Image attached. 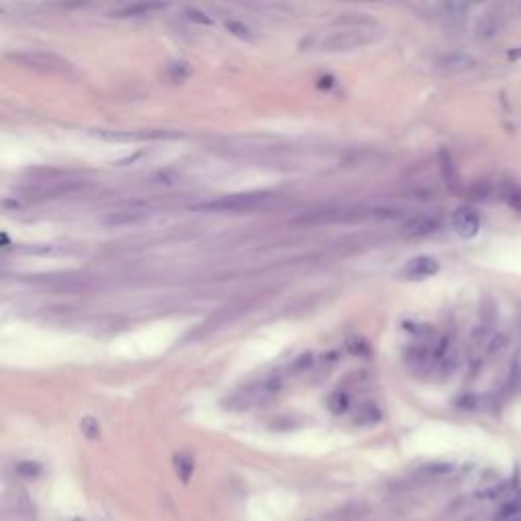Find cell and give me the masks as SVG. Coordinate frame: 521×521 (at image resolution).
I'll list each match as a JSON object with an SVG mask.
<instances>
[{"mask_svg":"<svg viewBox=\"0 0 521 521\" xmlns=\"http://www.w3.org/2000/svg\"><path fill=\"white\" fill-rule=\"evenodd\" d=\"M377 33L373 29H364L361 24L348 27V29H340L334 33H328L320 39H312L310 45L316 47L317 51L324 53H340V51H357L375 43Z\"/></svg>","mask_w":521,"mask_h":521,"instance_id":"obj_1","label":"cell"},{"mask_svg":"<svg viewBox=\"0 0 521 521\" xmlns=\"http://www.w3.org/2000/svg\"><path fill=\"white\" fill-rule=\"evenodd\" d=\"M275 200L271 192H245V194H230L220 196L216 200H208L192 206L194 212H216V214H234V212H250L257 208L267 206Z\"/></svg>","mask_w":521,"mask_h":521,"instance_id":"obj_2","label":"cell"},{"mask_svg":"<svg viewBox=\"0 0 521 521\" xmlns=\"http://www.w3.org/2000/svg\"><path fill=\"white\" fill-rule=\"evenodd\" d=\"M8 59L33 71L41 73H73L76 68L66 57L49 51H19V53H8Z\"/></svg>","mask_w":521,"mask_h":521,"instance_id":"obj_3","label":"cell"},{"mask_svg":"<svg viewBox=\"0 0 521 521\" xmlns=\"http://www.w3.org/2000/svg\"><path fill=\"white\" fill-rule=\"evenodd\" d=\"M149 216H151V210H149V206L147 204H131L129 208H118V210H113V212L104 214V216L100 218V222L106 228L136 227V224H143Z\"/></svg>","mask_w":521,"mask_h":521,"instance_id":"obj_4","label":"cell"},{"mask_svg":"<svg viewBox=\"0 0 521 521\" xmlns=\"http://www.w3.org/2000/svg\"><path fill=\"white\" fill-rule=\"evenodd\" d=\"M452 222L454 232L460 236V238H475L476 234L480 232V216L476 212L475 208L471 206H460L452 212Z\"/></svg>","mask_w":521,"mask_h":521,"instance_id":"obj_5","label":"cell"},{"mask_svg":"<svg viewBox=\"0 0 521 521\" xmlns=\"http://www.w3.org/2000/svg\"><path fill=\"white\" fill-rule=\"evenodd\" d=\"M440 271V261L430 255H417L413 259H409L408 263L401 269V277L409 279V281H424L430 279L436 273Z\"/></svg>","mask_w":521,"mask_h":521,"instance_id":"obj_6","label":"cell"},{"mask_svg":"<svg viewBox=\"0 0 521 521\" xmlns=\"http://www.w3.org/2000/svg\"><path fill=\"white\" fill-rule=\"evenodd\" d=\"M440 228H442V218L438 214H420L406 222L404 234L408 238H426L436 234Z\"/></svg>","mask_w":521,"mask_h":521,"instance_id":"obj_7","label":"cell"},{"mask_svg":"<svg viewBox=\"0 0 521 521\" xmlns=\"http://www.w3.org/2000/svg\"><path fill=\"white\" fill-rule=\"evenodd\" d=\"M436 68L440 71H448V73H460V71H469L476 66V62L466 55V53H444L440 57H436Z\"/></svg>","mask_w":521,"mask_h":521,"instance_id":"obj_8","label":"cell"},{"mask_svg":"<svg viewBox=\"0 0 521 521\" xmlns=\"http://www.w3.org/2000/svg\"><path fill=\"white\" fill-rule=\"evenodd\" d=\"M476 344H480L483 346V350L489 355V357H499V355H503L505 350H507V346H509V338L505 336V334H501V332H480V338Z\"/></svg>","mask_w":521,"mask_h":521,"instance_id":"obj_9","label":"cell"},{"mask_svg":"<svg viewBox=\"0 0 521 521\" xmlns=\"http://www.w3.org/2000/svg\"><path fill=\"white\" fill-rule=\"evenodd\" d=\"M165 4H159V2H141V4H129V6H122L118 10H114L113 17L116 19H136V17H149L151 13L155 10H163Z\"/></svg>","mask_w":521,"mask_h":521,"instance_id":"obj_10","label":"cell"},{"mask_svg":"<svg viewBox=\"0 0 521 521\" xmlns=\"http://www.w3.org/2000/svg\"><path fill=\"white\" fill-rule=\"evenodd\" d=\"M381 417H383V411L377 404H363L361 408L355 411L352 422L357 426H375V424L381 422Z\"/></svg>","mask_w":521,"mask_h":521,"instance_id":"obj_11","label":"cell"},{"mask_svg":"<svg viewBox=\"0 0 521 521\" xmlns=\"http://www.w3.org/2000/svg\"><path fill=\"white\" fill-rule=\"evenodd\" d=\"M440 169H442V176H444V182L446 185L452 190V192H458L460 187V182H458V173H456V165H454L452 157L446 149L440 151Z\"/></svg>","mask_w":521,"mask_h":521,"instance_id":"obj_12","label":"cell"},{"mask_svg":"<svg viewBox=\"0 0 521 521\" xmlns=\"http://www.w3.org/2000/svg\"><path fill=\"white\" fill-rule=\"evenodd\" d=\"M501 17L499 15H487L478 21V27H476V37L478 39H493L495 35H499L501 31Z\"/></svg>","mask_w":521,"mask_h":521,"instance_id":"obj_13","label":"cell"},{"mask_svg":"<svg viewBox=\"0 0 521 521\" xmlns=\"http://www.w3.org/2000/svg\"><path fill=\"white\" fill-rule=\"evenodd\" d=\"M521 520V493L513 495L509 501L501 505L497 521H520Z\"/></svg>","mask_w":521,"mask_h":521,"instance_id":"obj_14","label":"cell"},{"mask_svg":"<svg viewBox=\"0 0 521 521\" xmlns=\"http://www.w3.org/2000/svg\"><path fill=\"white\" fill-rule=\"evenodd\" d=\"M192 76V68L187 62L183 59H178V62H171L167 69H165V78L171 82V84H182L187 78Z\"/></svg>","mask_w":521,"mask_h":521,"instance_id":"obj_15","label":"cell"},{"mask_svg":"<svg viewBox=\"0 0 521 521\" xmlns=\"http://www.w3.org/2000/svg\"><path fill=\"white\" fill-rule=\"evenodd\" d=\"M501 198L505 204L513 208L515 212H521V185L515 182H507L501 185Z\"/></svg>","mask_w":521,"mask_h":521,"instance_id":"obj_16","label":"cell"},{"mask_svg":"<svg viewBox=\"0 0 521 521\" xmlns=\"http://www.w3.org/2000/svg\"><path fill=\"white\" fill-rule=\"evenodd\" d=\"M456 369H458V352L456 350H450V352H446L438 363L434 364V371L438 373V375H442L444 379L446 377H450L456 373Z\"/></svg>","mask_w":521,"mask_h":521,"instance_id":"obj_17","label":"cell"},{"mask_svg":"<svg viewBox=\"0 0 521 521\" xmlns=\"http://www.w3.org/2000/svg\"><path fill=\"white\" fill-rule=\"evenodd\" d=\"M348 408H350V395H348L346 391L338 389V391L330 393V397H328V409H330L332 413H336V415L346 413Z\"/></svg>","mask_w":521,"mask_h":521,"instance_id":"obj_18","label":"cell"},{"mask_svg":"<svg viewBox=\"0 0 521 521\" xmlns=\"http://www.w3.org/2000/svg\"><path fill=\"white\" fill-rule=\"evenodd\" d=\"M176 471H178V475H180L183 483L190 480V476L194 473V460H192L190 454H178L176 456Z\"/></svg>","mask_w":521,"mask_h":521,"instance_id":"obj_19","label":"cell"},{"mask_svg":"<svg viewBox=\"0 0 521 521\" xmlns=\"http://www.w3.org/2000/svg\"><path fill=\"white\" fill-rule=\"evenodd\" d=\"M314 363H316V357L312 352H304V355L295 357L290 369H292V373H308L314 366Z\"/></svg>","mask_w":521,"mask_h":521,"instance_id":"obj_20","label":"cell"},{"mask_svg":"<svg viewBox=\"0 0 521 521\" xmlns=\"http://www.w3.org/2000/svg\"><path fill=\"white\" fill-rule=\"evenodd\" d=\"M227 29L228 33H232L234 37H238V39H252L255 37V33H252V29H250L249 24L241 23V21H227Z\"/></svg>","mask_w":521,"mask_h":521,"instance_id":"obj_21","label":"cell"},{"mask_svg":"<svg viewBox=\"0 0 521 521\" xmlns=\"http://www.w3.org/2000/svg\"><path fill=\"white\" fill-rule=\"evenodd\" d=\"M521 387V359L518 357L511 366H509V375H507V389L509 391H518Z\"/></svg>","mask_w":521,"mask_h":521,"instance_id":"obj_22","label":"cell"},{"mask_svg":"<svg viewBox=\"0 0 521 521\" xmlns=\"http://www.w3.org/2000/svg\"><path fill=\"white\" fill-rule=\"evenodd\" d=\"M80 430L84 431V436H86V438L96 440V438L100 436V424H98V420H96V417L86 415V417L80 422Z\"/></svg>","mask_w":521,"mask_h":521,"instance_id":"obj_23","label":"cell"},{"mask_svg":"<svg viewBox=\"0 0 521 521\" xmlns=\"http://www.w3.org/2000/svg\"><path fill=\"white\" fill-rule=\"evenodd\" d=\"M185 15H187V19L190 21H194V23H202V24H212V19L204 15L202 10H198V8H187L185 10Z\"/></svg>","mask_w":521,"mask_h":521,"instance_id":"obj_24","label":"cell"},{"mask_svg":"<svg viewBox=\"0 0 521 521\" xmlns=\"http://www.w3.org/2000/svg\"><path fill=\"white\" fill-rule=\"evenodd\" d=\"M19 473H23L27 476H37L39 475V464L37 462H21Z\"/></svg>","mask_w":521,"mask_h":521,"instance_id":"obj_25","label":"cell"},{"mask_svg":"<svg viewBox=\"0 0 521 521\" xmlns=\"http://www.w3.org/2000/svg\"><path fill=\"white\" fill-rule=\"evenodd\" d=\"M346 346H348V350H350L352 355H364V352H366V344H364L363 340H350Z\"/></svg>","mask_w":521,"mask_h":521,"instance_id":"obj_26","label":"cell"},{"mask_svg":"<svg viewBox=\"0 0 521 521\" xmlns=\"http://www.w3.org/2000/svg\"><path fill=\"white\" fill-rule=\"evenodd\" d=\"M507 57H509V59H513V62L521 59V47H515V49H511V51L507 53Z\"/></svg>","mask_w":521,"mask_h":521,"instance_id":"obj_27","label":"cell"},{"mask_svg":"<svg viewBox=\"0 0 521 521\" xmlns=\"http://www.w3.org/2000/svg\"><path fill=\"white\" fill-rule=\"evenodd\" d=\"M317 82H320V84H317L320 88H330V86H332V78H320Z\"/></svg>","mask_w":521,"mask_h":521,"instance_id":"obj_28","label":"cell"},{"mask_svg":"<svg viewBox=\"0 0 521 521\" xmlns=\"http://www.w3.org/2000/svg\"><path fill=\"white\" fill-rule=\"evenodd\" d=\"M0 238H2V249H8V234H6V232H2V236H0Z\"/></svg>","mask_w":521,"mask_h":521,"instance_id":"obj_29","label":"cell"}]
</instances>
